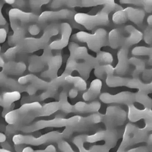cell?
<instances>
[{"mask_svg": "<svg viewBox=\"0 0 152 152\" xmlns=\"http://www.w3.org/2000/svg\"><path fill=\"white\" fill-rule=\"evenodd\" d=\"M126 117V113L124 110L115 106L110 107L107 109L105 121L108 126L112 127L123 124Z\"/></svg>", "mask_w": 152, "mask_h": 152, "instance_id": "7", "label": "cell"}, {"mask_svg": "<svg viewBox=\"0 0 152 152\" xmlns=\"http://www.w3.org/2000/svg\"><path fill=\"white\" fill-rule=\"evenodd\" d=\"M61 38L59 40L54 42L52 44L53 48L60 49L65 47L68 44L69 40L72 32V28L67 23H63L61 26Z\"/></svg>", "mask_w": 152, "mask_h": 152, "instance_id": "10", "label": "cell"}, {"mask_svg": "<svg viewBox=\"0 0 152 152\" xmlns=\"http://www.w3.org/2000/svg\"><path fill=\"white\" fill-rule=\"evenodd\" d=\"M95 75L96 77L100 80H104L106 78V75L104 65H99L95 68L94 71Z\"/></svg>", "mask_w": 152, "mask_h": 152, "instance_id": "23", "label": "cell"}, {"mask_svg": "<svg viewBox=\"0 0 152 152\" xmlns=\"http://www.w3.org/2000/svg\"><path fill=\"white\" fill-rule=\"evenodd\" d=\"M95 58L99 65L111 64L113 61V55L107 52L100 50L96 53V57Z\"/></svg>", "mask_w": 152, "mask_h": 152, "instance_id": "20", "label": "cell"}, {"mask_svg": "<svg viewBox=\"0 0 152 152\" xmlns=\"http://www.w3.org/2000/svg\"><path fill=\"white\" fill-rule=\"evenodd\" d=\"M5 1L8 4H11V5L15 3V1H12V0H7V1Z\"/></svg>", "mask_w": 152, "mask_h": 152, "instance_id": "32", "label": "cell"}, {"mask_svg": "<svg viewBox=\"0 0 152 152\" xmlns=\"http://www.w3.org/2000/svg\"><path fill=\"white\" fill-rule=\"evenodd\" d=\"M129 48L121 47L117 53L118 62L115 68L116 75L122 76L128 73L130 69L129 58H128Z\"/></svg>", "mask_w": 152, "mask_h": 152, "instance_id": "5", "label": "cell"}, {"mask_svg": "<svg viewBox=\"0 0 152 152\" xmlns=\"http://www.w3.org/2000/svg\"><path fill=\"white\" fill-rule=\"evenodd\" d=\"M109 14L101 11L94 15L83 13H76L74 15V20L75 23L87 30H93L98 26H111Z\"/></svg>", "mask_w": 152, "mask_h": 152, "instance_id": "3", "label": "cell"}, {"mask_svg": "<svg viewBox=\"0 0 152 152\" xmlns=\"http://www.w3.org/2000/svg\"><path fill=\"white\" fill-rule=\"evenodd\" d=\"M102 83L99 79L94 80L91 83L88 90L84 93L83 98L86 101H91L95 99L100 94Z\"/></svg>", "mask_w": 152, "mask_h": 152, "instance_id": "11", "label": "cell"}, {"mask_svg": "<svg viewBox=\"0 0 152 152\" xmlns=\"http://www.w3.org/2000/svg\"><path fill=\"white\" fill-rule=\"evenodd\" d=\"M100 99L104 103H117L122 104H131L134 99V95L129 92H122L115 95H112L107 93L102 94Z\"/></svg>", "mask_w": 152, "mask_h": 152, "instance_id": "6", "label": "cell"}, {"mask_svg": "<svg viewBox=\"0 0 152 152\" xmlns=\"http://www.w3.org/2000/svg\"><path fill=\"white\" fill-rule=\"evenodd\" d=\"M122 4H130L137 6H141L145 12L151 13L152 11V2L151 0L146 1H136V0H122L120 1Z\"/></svg>", "mask_w": 152, "mask_h": 152, "instance_id": "18", "label": "cell"}, {"mask_svg": "<svg viewBox=\"0 0 152 152\" xmlns=\"http://www.w3.org/2000/svg\"><path fill=\"white\" fill-rule=\"evenodd\" d=\"M6 137L5 134L0 133V143H3L5 141Z\"/></svg>", "mask_w": 152, "mask_h": 152, "instance_id": "29", "label": "cell"}, {"mask_svg": "<svg viewBox=\"0 0 152 152\" xmlns=\"http://www.w3.org/2000/svg\"><path fill=\"white\" fill-rule=\"evenodd\" d=\"M129 79L121 76H115L114 75H107L105 78V82L107 86L110 87L126 86Z\"/></svg>", "mask_w": 152, "mask_h": 152, "instance_id": "15", "label": "cell"}, {"mask_svg": "<svg viewBox=\"0 0 152 152\" xmlns=\"http://www.w3.org/2000/svg\"><path fill=\"white\" fill-rule=\"evenodd\" d=\"M60 148L64 151H72L70 146L66 142H63L61 144Z\"/></svg>", "mask_w": 152, "mask_h": 152, "instance_id": "26", "label": "cell"}, {"mask_svg": "<svg viewBox=\"0 0 152 152\" xmlns=\"http://www.w3.org/2000/svg\"><path fill=\"white\" fill-rule=\"evenodd\" d=\"M130 65L135 66V69L132 73L133 77H138V76L145 71V62L141 59L136 57L129 58Z\"/></svg>", "mask_w": 152, "mask_h": 152, "instance_id": "16", "label": "cell"}, {"mask_svg": "<svg viewBox=\"0 0 152 152\" xmlns=\"http://www.w3.org/2000/svg\"><path fill=\"white\" fill-rule=\"evenodd\" d=\"M145 13L142 9L129 7L115 12L112 17V20L114 24L120 26L130 21L143 30L146 26L143 24Z\"/></svg>", "mask_w": 152, "mask_h": 152, "instance_id": "2", "label": "cell"}, {"mask_svg": "<svg viewBox=\"0 0 152 152\" xmlns=\"http://www.w3.org/2000/svg\"><path fill=\"white\" fill-rule=\"evenodd\" d=\"M122 26L112 29L108 35L109 46L113 49H116L121 47L125 39V34Z\"/></svg>", "mask_w": 152, "mask_h": 152, "instance_id": "8", "label": "cell"}, {"mask_svg": "<svg viewBox=\"0 0 152 152\" xmlns=\"http://www.w3.org/2000/svg\"><path fill=\"white\" fill-rule=\"evenodd\" d=\"M129 105L128 118L131 121L135 122L142 118L150 119L151 118V110L148 108L140 110L135 107L132 104Z\"/></svg>", "mask_w": 152, "mask_h": 152, "instance_id": "9", "label": "cell"}, {"mask_svg": "<svg viewBox=\"0 0 152 152\" xmlns=\"http://www.w3.org/2000/svg\"><path fill=\"white\" fill-rule=\"evenodd\" d=\"M125 34V39L122 47L129 48L132 45L138 44L143 39V33L132 25L122 26Z\"/></svg>", "mask_w": 152, "mask_h": 152, "instance_id": "4", "label": "cell"}, {"mask_svg": "<svg viewBox=\"0 0 152 152\" xmlns=\"http://www.w3.org/2000/svg\"><path fill=\"white\" fill-rule=\"evenodd\" d=\"M9 151L5 149H0V152H9Z\"/></svg>", "mask_w": 152, "mask_h": 152, "instance_id": "33", "label": "cell"}, {"mask_svg": "<svg viewBox=\"0 0 152 152\" xmlns=\"http://www.w3.org/2000/svg\"><path fill=\"white\" fill-rule=\"evenodd\" d=\"M1 96H0V103H1Z\"/></svg>", "mask_w": 152, "mask_h": 152, "instance_id": "34", "label": "cell"}, {"mask_svg": "<svg viewBox=\"0 0 152 152\" xmlns=\"http://www.w3.org/2000/svg\"><path fill=\"white\" fill-rule=\"evenodd\" d=\"M152 47L140 46L134 48L132 50V53L135 56H148V63L152 64Z\"/></svg>", "mask_w": 152, "mask_h": 152, "instance_id": "19", "label": "cell"}, {"mask_svg": "<svg viewBox=\"0 0 152 152\" xmlns=\"http://www.w3.org/2000/svg\"><path fill=\"white\" fill-rule=\"evenodd\" d=\"M108 35L106 29L99 28L93 34L81 31L75 34V37L79 42L86 43L89 49L97 53L102 48L109 46Z\"/></svg>", "mask_w": 152, "mask_h": 152, "instance_id": "1", "label": "cell"}, {"mask_svg": "<svg viewBox=\"0 0 152 152\" xmlns=\"http://www.w3.org/2000/svg\"><path fill=\"white\" fill-rule=\"evenodd\" d=\"M100 107V103L97 101L89 104L79 102L75 105V109L77 111L81 113H95L98 112Z\"/></svg>", "mask_w": 152, "mask_h": 152, "instance_id": "13", "label": "cell"}, {"mask_svg": "<svg viewBox=\"0 0 152 152\" xmlns=\"http://www.w3.org/2000/svg\"><path fill=\"white\" fill-rule=\"evenodd\" d=\"M77 94H78V90L76 88H73L70 91L69 96L72 98H74L77 96Z\"/></svg>", "mask_w": 152, "mask_h": 152, "instance_id": "28", "label": "cell"}, {"mask_svg": "<svg viewBox=\"0 0 152 152\" xmlns=\"http://www.w3.org/2000/svg\"><path fill=\"white\" fill-rule=\"evenodd\" d=\"M7 36V32L5 29L0 28V43L5 42Z\"/></svg>", "mask_w": 152, "mask_h": 152, "instance_id": "25", "label": "cell"}, {"mask_svg": "<svg viewBox=\"0 0 152 152\" xmlns=\"http://www.w3.org/2000/svg\"><path fill=\"white\" fill-rule=\"evenodd\" d=\"M147 23L148 26H152V16L151 15H149L147 19Z\"/></svg>", "mask_w": 152, "mask_h": 152, "instance_id": "30", "label": "cell"}, {"mask_svg": "<svg viewBox=\"0 0 152 152\" xmlns=\"http://www.w3.org/2000/svg\"><path fill=\"white\" fill-rule=\"evenodd\" d=\"M106 1H81L80 7H91L104 5L107 2Z\"/></svg>", "mask_w": 152, "mask_h": 152, "instance_id": "22", "label": "cell"}, {"mask_svg": "<svg viewBox=\"0 0 152 152\" xmlns=\"http://www.w3.org/2000/svg\"><path fill=\"white\" fill-rule=\"evenodd\" d=\"M20 96L19 93L17 91L4 93L1 97L0 105L5 109L9 108L12 103L20 98Z\"/></svg>", "mask_w": 152, "mask_h": 152, "instance_id": "17", "label": "cell"}, {"mask_svg": "<svg viewBox=\"0 0 152 152\" xmlns=\"http://www.w3.org/2000/svg\"><path fill=\"white\" fill-rule=\"evenodd\" d=\"M130 88H137L140 92L147 93L152 90V83H143L138 77L129 79L126 86Z\"/></svg>", "mask_w": 152, "mask_h": 152, "instance_id": "12", "label": "cell"}, {"mask_svg": "<svg viewBox=\"0 0 152 152\" xmlns=\"http://www.w3.org/2000/svg\"><path fill=\"white\" fill-rule=\"evenodd\" d=\"M65 80L66 83L73 84L75 88L78 91H84L87 88V84L85 80L82 77L73 76L67 74Z\"/></svg>", "mask_w": 152, "mask_h": 152, "instance_id": "14", "label": "cell"}, {"mask_svg": "<svg viewBox=\"0 0 152 152\" xmlns=\"http://www.w3.org/2000/svg\"><path fill=\"white\" fill-rule=\"evenodd\" d=\"M2 5L0 4V25H5L6 24V20L1 13Z\"/></svg>", "mask_w": 152, "mask_h": 152, "instance_id": "27", "label": "cell"}, {"mask_svg": "<svg viewBox=\"0 0 152 152\" xmlns=\"http://www.w3.org/2000/svg\"><path fill=\"white\" fill-rule=\"evenodd\" d=\"M0 50H1V47H0ZM5 64L4 60L2 58L1 56H0V67H3Z\"/></svg>", "mask_w": 152, "mask_h": 152, "instance_id": "31", "label": "cell"}, {"mask_svg": "<svg viewBox=\"0 0 152 152\" xmlns=\"http://www.w3.org/2000/svg\"><path fill=\"white\" fill-rule=\"evenodd\" d=\"M143 39L145 43L148 45L152 44V26H146L143 29Z\"/></svg>", "mask_w": 152, "mask_h": 152, "instance_id": "21", "label": "cell"}, {"mask_svg": "<svg viewBox=\"0 0 152 152\" xmlns=\"http://www.w3.org/2000/svg\"><path fill=\"white\" fill-rule=\"evenodd\" d=\"M152 77V69H145L142 72V79L145 81L149 80Z\"/></svg>", "mask_w": 152, "mask_h": 152, "instance_id": "24", "label": "cell"}]
</instances>
